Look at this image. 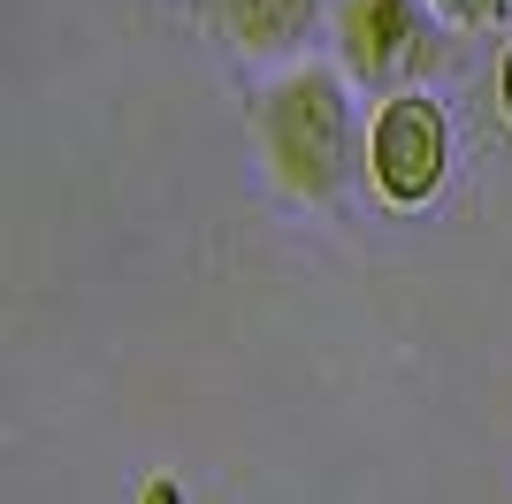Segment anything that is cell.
Wrapping results in <instances>:
<instances>
[{
    "label": "cell",
    "instance_id": "6da1fadb",
    "mask_svg": "<svg viewBox=\"0 0 512 504\" xmlns=\"http://www.w3.org/2000/svg\"><path fill=\"white\" fill-rule=\"evenodd\" d=\"M253 130H260V161H268V184L299 207H337L352 176L367 168L360 146V123H352V92H344L337 69L299 62L283 69L253 107Z\"/></svg>",
    "mask_w": 512,
    "mask_h": 504
},
{
    "label": "cell",
    "instance_id": "7a4b0ae2",
    "mask_svg": "<svg viewBox=\"0 0 512 504\" xmlns=\"http://www.w3.org/2000/svg\"><path fill=\"white\" fill-rule=\"evenodd\" d=\"M451 176V115L428 92H383L375 123H367V184L398 214L428 207Z\"/></svg>",
    "mask_w": 512,
    "mask_h": 504
},
{
    "label": "cell",
    "instance_id": "3957f363",
    "mask_svg": "<svg viewBox=\"0 0 512 504\" xmlns=\"http://www.w3.org/2000/svg\"><path fill=\"white\" fill-rule=\"evenodd\" d=\"M436 8L428 0H337L329 8V39H337L344 77L406 92V77L436 54Z\"/></svg>",
    "mask_w": 512,
    "mask_h": 504
},
{
    "label": "cell",
    "instance_id": "277c9868",
    "mask_svg": "<svg viewBox=\"0 0 512 504\" xmlns=\"http://www.w3.org/2000/svg\"><path fill=\"white\" fill-rule=\"evenodd\" d=\"M214 23L245 62H283L329 23V8L321 0H214Z\"/></svg>",
    "mask_w": 512,
    "mask_h": 504
},
{
    "label": "cell",
    "instance_id": "5b68a950",
    "mask_svg": "<svg viewBox=\"0 0 512 504\" xmlns=\"http://www.w3.org/2000/svg\"><path fill=\"white\" fill-rule=\"evenodd\" d=\"M428 8H436V16H444L451 31H482V23H490L497 8H505V0H428Z\"/></svg>",
    "mask_w": 512,
    "mask_h": 504
},
{
    "label": "cell",
    "instance_id": "8992f818",
    "mask_svg": "<svg viewBox=\"0 0 512 504\" xmlns=\"http://www.w3.org/2000/svg\"><path fill=\"white\" fill-rule=\"evenodd\" d=\"M497 100H505V115H512V46H505V62H497Z\"/></svg>",
    "mask_w": 512,
    "mask_h": 504
},
{
    "label": "cell",
    "instance_id": "52a82bcc",
    "mask_svg": "<svg viewBox=\"0 0 512 504\" xmlns=\"http://www.w3.org/2000/svg\"><path fill=\"white\" fill-rule=\"evenodd\" d=\"M146 504H176V489H169V482H153V497H146Z\"/></svg>",
    "mask_w": 512,
    "mask_h": 504
}]
</instances>
